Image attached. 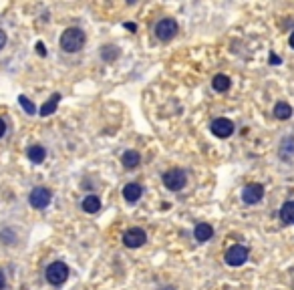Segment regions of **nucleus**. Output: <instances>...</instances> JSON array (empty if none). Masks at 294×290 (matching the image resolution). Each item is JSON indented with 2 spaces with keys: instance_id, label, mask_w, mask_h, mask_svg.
I'll use <instances>...</instances> for the list:
<instances>
[{
  "instance_id": "7ed1b4c3",
  "label": "nucleus",
  "mask_w": 294,
  "mask_h": 290,
  "mask_svg": "<svg viewBox=\"0 0 294 290\" xmlns=\"http://www.w3.org/2000/svg\"><path fill=\"white\" fill-rule=\"evenodd\" d=\"M44 274H46L48 284L61 286V284L67 282V278H69V266H67V264H63V262H53L51 266L46 268Z\"/></svg>"
},
{
  "instance_id": "a211bd4d",
  "label": "nucleus",
  "mask_w": 294,
  "mask_h": 290,
  "mask_svg": "<svg viewBox=\"0 0 294 290\" xmlns=\"http://www.w3.org/2000/svg\"><path fill=\"white\" fill-rule=\"evenodd\" d=\"M274 115H276V119H288L292 115V107L288 103H276Z\"/></svg>"
},
{
  "instance_id": "412c9836",
  "label": "nucleus",
  "mask_w": 294,
  "mask_h": 290,
  "mask_svg": "<svg viewBox=\"0 0 294 290\" xmlns=\"http://www.w3.org/2000/svg\"><path fill=\"white\" fill-rule=\"evenodd\" d=\"M4 133H6V123L0 119V137H4Z\"/></svg>"
},
{
  "instance_id": "aec40b11",
  "label": "nucleus",
  "mask_w": 294,
  "mask_h": 290,
  "mask_svg": "<svg viewBox=\"0 0 294 290\" xmlns=\"http://www.w3.org/2000/svg\"><path fill=\"white\" fill-rule=\"evenodd\" d=\"M4 45H6V32H4L2 28H0V50L4 48Z\"/></svg>"
},
{
  "instance_id": "9b49d317",
  "label": "nucleus",
  "mask_w": 294,
  "mask_h": 290,
  "mask_svg": "<svg viewBox=\"0 0 294 290\" xmlns=\"http://www.w3.org/2000/svg\"><path fill=\"white\" fill-rule=\"evenodd\" d=\"M121 161H123V165H125L127 169H135V167L141 163V156H139L137 151L129 149V151H125L123 156H121Z\"/></svg>"
},
{
  "instance_id": "0eeeda50",
  "label": "nucleus",
  "mask_w": 294,
  "mask_h": 290,
  "mask_svg": "<svg viewBox=\"0 0 294 290\" xmlns=\"http://www.w3.org/2000/svg\"><path fill=\"white\" fill-rule=\"evenodd\" d=\"M246 260H248V248L246 246L236 244L226 252V264H230V266H242Z\"/></svg>"
},
{
  "instance_id": "dca6fc26",
  "label": "nucleus",
  "mask_w": 294,
  "mask_h": 290,
  "mask_svg": "<svg viewBox=\"0 0 294 290\" xmlns=\"http://www.w3.org/2000/svg\"><path fill=\"white\" fill-rule=\"evenodd\" d=\"M280 220L284 224H294V201H286L280 208Z\"/></svg>"
},
{
  "instance_id": "f3484780",
  "label": "nucleus",
  "mask_w": 294,
  "mask_h": 290,
  "mask_svg": "<svg viewBox=\"0 0 294 290\" xmlns=\"http://www.w3.org/2000/svg\"><path fill=\"white\" fill-rule=\"evenodd\" d=\"M211 85H214V89H216L218 93H224V91L230 89L232 81H230V77H226V75H216L214 81H211Z\"/></svg>"
},
{
  "instance_id": "2eb2a0df",
  "label": "nucleus",
  "mask_w": 294,
  "mask_h": 290,
  "mask_svg": "<svg viewBox=\"0 0 294 290\" xmlns=\"http://www.w3.org/2000/svg\"><path fill=\"white\" fill-rule=\"evenodd\" d=\"M26 156H28V159L32 163H41L44 159V156H46V151H44L42 145H30L28 151H26Z\"/></svg>"
},
{
  "instance_id": "b1692460",
  "label": "nucleus",
  "mask_w": 294,
  "mask_h": 290,
  "mask_svg": "<svg viewBox=\"0 0 294 290\" xmlns=\"http://www.w3.org/2000/svg\"><path fill=\"white\" fill-rule=\"evenodd\" d=\"M37 48H39V55H44V46H42V43H37Z\"/></svg>"
},
{
  "instance_id": "4468645a",
  "label": "nucleus",
  "mask_w": 294,
  "mask_h": 290,
  "mask_svg": "<svg viewBox=\"0 0 294 290\" xmlns=\"http://www.w3.org/2000/svg\"><path fill=\"white\" fill-rule=\"evenodd\" d=\"M59 101H61V93H53L51 99H48L46 103L41 107V115H42V117L53 115V113L57 111V107H59Z\"/></svg>"
},
{
  "instance_id": "ddd939ff",
  "label": "nucleus",
  "mask_w": 294,
  "mask_h": 290,
  "mask_svg": "<svg viewBox=\"0 0 294 290\" xmlns=\"http://www.w3.org/2000/svg\"><path fill=\"white\" fill-rule=\"evenodd\" d=\"M81 208H83L87 214H95V212H99V210H101V200L97 198L95 194H91V196H87V198L83 200Z\"/></svg>"
},
{
  "instance_id": "1a4fd4ad",
  "label": "nucleus",
  "mask_w": 294,
  "mask_h": 290,
  "mask_svg": "<svg viewBox=\"0 0 294 290\" xmlns=\"http://www.w3.org/2000/svg\"><path fill=\"white\" fill-rule=\"evenodd\" d=\"M211 133H214L216 137H220V139H226V137H230V135L234 133V123L230 121V119L220 117V119H216V121L211 123Z\"/></svg>"
},
{
  "instance_id": "5701e85b",
  "label": "nucleus",
  "mask_w": 294,
  "mask_h": 290,
  "mask_svg": "<svg viewBox=\"0 0 294 290\" xmlns=\"http://www.w3.org/2000/svg\"><path fill=\"white\" fill-rule=\"evenodd\" d=\"M270 63H272V65H280V59L276 57V55H270Z\"/></svg>"
},
{
  "instance_id": "6ab92c4d",
  "label": "nucleus",
  "mask_w": 294,
  "mask_h": 290,
  "mask_svg": "<svg viewBox=\"0 0 294 290\" xmlns=\"http://www.w3.org/2000/svg\"><path fill=\"white\" fill-rule=\"evenodd\" d=\"M19 101H21V105H22V109H24V111H26L28 115H35V113H37V109H35V105H32V103H30V101H28V99L24 97V95H21V97H19Z\"/></svg>"
},
{
  "instance_id": "f8f14e48",
  "label": "nucleus",
  "mask_w": 294,
  "mask_h": 290,
  "mask_svg": "<svg viewBox=\"0 0 294 290\" xmlns=\"http://www.w3.org/2000/svg\"><path fill=\"white\" fill-rule=\"evenodd\" d=\"M193 236L198 242H208L211 236H214V228H211L210 224H198L193 230Z\"/></svg>"
},
{
  "instance_id": "423d86ee",
  "label": "nucleus",
  "mask_w": 294,
  "mask_h": 290,
  "mask_svg": "<svg viewBox=\"0 0 294 290\" xmlns=\"http://www.w3.org/2000/svg\"><path fill=\"white\" fill-rule=\"evenodd\" d=\"M147 242V234L141 228H129L123 234V244L127 248H141Z\"/></svg>"
},
{
  "instance_id": "39448f33",
  "label": "nucleus",
  "mask_w": 294,
  "mask_h": 290,
  "mask_svg": "<svg viewBox=\"0 0 294 290\" xmlns=\"http://www.w3.org/2000/svg\"><path fill=\"white\" fill-rule=\"evenodd\" d=\"M51 200H53V194H51V190H46V187H35V190L30 192V196H28L30 206L37 208V210L46 208L48 203H51Z\"/></svg>"
},
{
  "instance_id": "6e6552de",
  "label": "nucleus",
  "mask_w": 294,
  "mask_h": 290,
  "mask_svg": "<svg viewBox=\"0 0 294 290\" xmlns=\"http://www.w3.org/2000/svg\"><path fill=\"white\" fill-rule=\"evenodd\" d=\"M262 198H264V185H260V183H248L242 190L244 203H250V206H252V203H258Z\"/></svg>"
},
{
  "instance_id": "f257e3e1",
  "label": "nucleus",
  "mask_w": 294,
  "mask_h": 290,
  "mask_svg": "<svg viewBox=\"0 0 294 290\" xmlns=\"http://www.w3.org/2000/svg\"><path fill=\"white\" fill-rule=\"evenodd\" d=\"M85 32L81 30V28H67L61 35V41H59V45H61V48L64 50V53H77V50H81L85 46Z\"/></svg>"
},
{
  "instance_id": "9d476101",
  "label": "nucleus",
  "mask_w": 294,
  "mask_h": 290,
  "mask_svg": "<svg viewBox=\"0 0 294 290\" xmlns=\"http://www.w3.org/2000/svg\"><path fill=\"white\" fill-rule=\"evenodd\" d=\"M141 194H143V190H141L139 183H127V185L123 187V198H125V201H129V203H135V201L141 198Z\"/></svg>"
},
{
  "instance_id": "f03ea898",
  "label": "nucleus",
  "mask_w": 294,
  "mask_h": 290,
  "mask_svg": "<svg viewBox=\"0 0 294 290\" xmlns=\"http://www.w3.org/2000/svg\"><path fill=\"white\" fill-rule=\"evenodd\" d=\"M186 183H188V176L184 169H169V172L163 174V185H166L169 192L184 190Z\"/></svg>"
},
{
  "instance_id": "393cba45",
  "label": "nucleus",
  "mask_w": 294,
  "mask_h": 290,
  "mask_svg": "<svg viewBox=\"0 0 294 290\" xmlns=\"http://www.w3.org/2000/svg\"><path fill=\"white\" fill-rule=\"evenodd\" d=\"M288 43H290V46L294 48V32H292V35H290V39H288Z\"/></svg>"
},
{
  "instance_id": "20e7f679",
  "label": "nucleus",
  "mask_w": 294,
  "mask_h": 290,
  "mask_svg": "<svg viewBox=\"0 0 294 290\" xmlns=\"http://www.w3.org/2000/svg\"><path fill=\"white\" fill-rule=\"evenodd\" d=\"M175 35H177V22H175L173 19H163V21H159V22L155 24V37H157L159 41L168 43V41H171Z\"/></svg>"
},
{
  "instance_id": "4be33fe9",
  "label": "nucleus",
  "mask_w": 294,
  "mask_h": 290,
  "mask_svg": "<svg viewBox=\"0 0 294 290\" xmlns=\"http://www.w3.org/2000/svg\"><path fill=\"white\" fill-rule=\"evenodd\" d=\"M4 286H6V278H4L2 272H0V290H4Z\"/></svg>"
}]
</instances>
